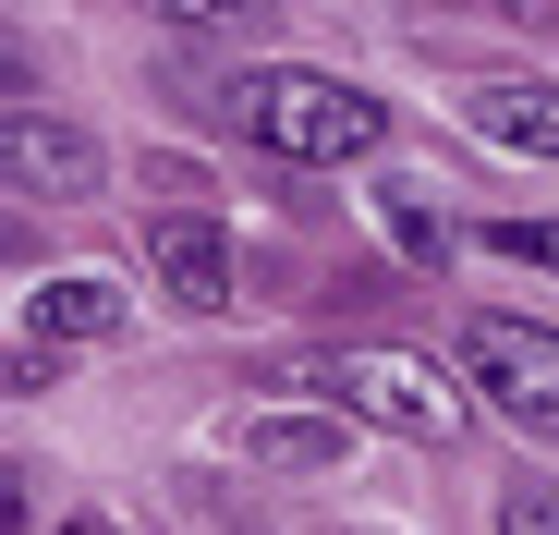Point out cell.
Wrapping results in <instances>:
<instances>
[{
    "instance_id": "14",
    "label": "cell",
    "mask_w": 559,
    "mask_h": 535,
    "mask_svg": "<svg viewBox=\"0 0 559 535\" xmlns=\"http://www.w3.org/2000/svg\"><path fill=\"white\" fill-rule=\"evenodd\" d=\"M0 85H25V61H13V49H0Z\"/></svg>"
},
{
    "instance_id": "9",
    "label": "cell",
    "mask_w": 559,
    "mask_h": 535,
    "mask_svg": "<svg viewBox=\"0 0 559 535\" xmlns=\"http://www.w3.org/2000/svg\"><path fill=\"white\" fill-rule=\"evenodd\" d=\"M158 25H182V37H280V13L293 0H146Z\"/></svg>"
},
{
    "instance_id": "1",
    "label": "cell",
    "mask_w": 559,
    "mask_h": 535,
    "mask_svg": "<svg viewBox=\"0 0 559 535\" xmlns=\"http://www.w3.org/2000/svg\"><path fill=\"white\" fill-rule=\"evenodd\" d=\"M219 110H231V134H255L267 158H305V170H341V158L390 146V98H365V85H341V73H305V61L231 73Z\"/></svg>"
},
{
    "instance_id": "5",
    "label": "cell",
    "mask_w": 559,
    "mask_h": 535,
    "mask_svg": "<svg viewBox=\"0 0 559 535\" xmlns=\"http://www.w3.org/2000/svg\"><path fill=\"white\" fill-rule=\"evenodd\" d=\"M146 268H158V293H170L182 317H219V305H231V243H219L207 219H158V231H146Z\"/></svg>"
},
{
    "instance_id": "13",
    "label": "cell",
    "mask_w": 559,
    "mask_h": 535,
    "mask_svg": "<svg viewBox=\"0 0 559 535\" xmlns=\"http://www.w3.org/2000/svg\"><path fill=\"white\" fill-rule=\"evenodd\" d=\"M25 523H37V475H25V463H0V535H25Z\"/></svg>"
},
{
    "instance_id": "6",
    "label": "cell",
    "mask_w": 559,
    "mask_h": 535,
    "mask_svg": "<svg viewBox=\"0 0 559 535\" xmlns=\"http://www.w3.org/2000/svg\"><path fill=\"white\" fill-rule=\"evenodd\" d=\"M353 451V414H243V463L267 475H341Z\"/></svg>"
},
{
    "instance_id": "2",
    "label": "cell",
    "mask_w": 559,
    "mask_h": 535,
    "mask_svg": "<svg viewBox=\"0 0 559 535\" xmlns=\"http://www.w3.org/2000/svg\"><path fill=\"white\" fill-rule=\"evenodd\" d=\"M293 390H341V414L414 438V451H450L475 426V378H438L426 353H341V366H280Z\"/></svg>"
},
{
    "instance_id": "4",
    "label": "cell",
    "mask_w": 559,
    "mask_h": 535,
    "mask_svg": "<svg viewBox=\"0 0 559 535\" xmlns=\"http://www.w3.org/2000/svg\"><path fill=\"white\" fill-rule=\"evenodd\" d=\"M0 183L37 195V207H85L110 183V158H98V134L61 122V110H0Z\"/></svg>"
},
{
    "instance_id": "10",
    "label": "cell",
    "mask_w": 559,
    "mask_h": 535,
    "mask_svg": "<svg viewBox=\"0 0 559 535\" xmlns=\"http://www.w3.org/2000/svg\"><path fill=\"white\" fill-rule=\"evenodd\" d=\"M378 219H390V243H402L414 268H450V219H438L414 183H378Z\"/></svg>"
},
{
    "instance_id": "3",
    "label": "cell",
    "mask_w": 559,
    "mask_h": 535,
    "mask_svg": "<svg viewBox=\"0 0 559 535\" xmlns=\"http://www.w3.org/2000/svg\"><path fill=\"white\" fill-rule=\"evenodd\" d=\"M462 378H475L487 414H511L523 438H559V329H535V317H475V329H462Z\"/></svg>"
},
{
    "instance_id": "11",
    "label": "cell",
    "mask_w": 559,
    "mask_h": 535,
    "mask_svg": "<svg viewBox=\"0 0 559 535\" xmlns=\"http://www.w3.org/2000/svg\"><path fill=\"white\" fill-rule=\"evenodd\" d=\"M487 243H499L511 268H559V219H499Z\"/></svg>"
},
{
    "instance_id": "15",
    "label": "cell",
    "mask_w": 559,
    "mask_h": 535,
    "mask_svg": "<svg viewBox=\"0 0 559 535\" xmlns=\"http://www.w3.org/2000/svg\"><path fill=\"white\" fill-rule=\"evenodd\" d=\"M61 535H110V523H61Z\"/></svg>"
},
{
    "instance_id": "8",
    "label": "cell",
    "mask_w": 559,
    "mask_h": 535,
    "mask_svg": "<svg viewBox=\"0 0 559 535\" xmlns=\"http://www.w3.org/2000/svg\"><path fill=\"white\" fill-rule=\"evenodd\" d=\"M475 134L511 146V158H559V73H511V85H475Z\"/></svg>"
},
{
    "instance_id": "7",
    "label": "cell",
    "mask_w": 559,
    "mask_h": 535,
    "mask_svg": "<svg viewBox=\"0 0 559 535\" xmlns=\"http://www.w3.org/2000/svg\"><path fill=\"white\" fill-rule=\"evenodd\" d=\"M122 317H134V293H122V281H98V268H73V281H49V293L25 305V329H37V341H61V353H73V341H122Z\"/></svg>"
},
{
    "instance_id": "12",
    "label": "cell",
    "mask_w": 559,
    "mask_h": 535,
    "mask_svg": "<svg viewBox=\"0 0 559 535\" xmlns=\"http://www.w3.org/2000/svg\"><path fill=\"white\" fill-rule=\"evenodd\" d=\"M499 535H559V487H499Z\"/></svg>"
}]
</instances>
